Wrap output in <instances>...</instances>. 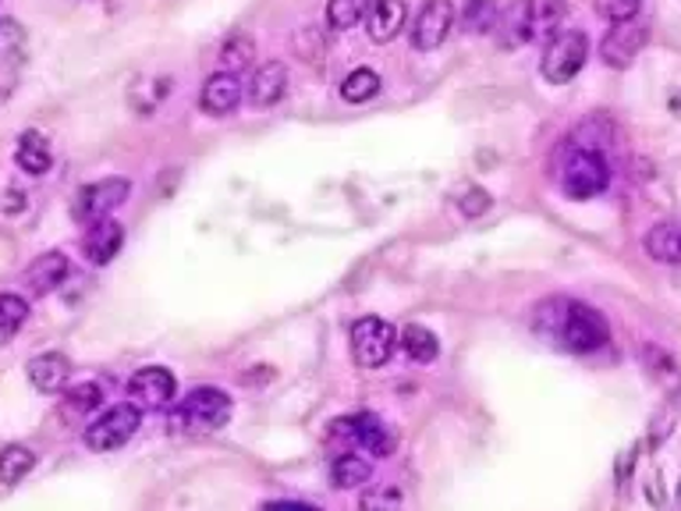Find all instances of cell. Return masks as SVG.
I'll return each instance as SVG.
<instances>
[{
    "label": "cell",
    "instance_id": "6da1fadb",
    "mask_svg": "<svg viewBox=\"0 0 681 511\" xmlns=\"http://www.w3.org/2000/svg\"><path fill=\"white\" fill-rule=\"evenodd\" d=\"M533 327L540 338H547L554 344V349L571 352V355L597 352L611 338L608 320H603L593 306L579 303V298H565V295H554L547 303H540L533 313Z\"/></svg>",
    "mask_w": 681,
    "mask_h": 511
},
{
    "label": "cell",
    "instance_id": "7a4b0ae2",
    "mask_svg": "<svg viewBox=\"0 0 681 511\" xmlns=\"http://www.w3.org/2000/svg\"><path fill=\"white\" fill-rule=\"evenodd\" d=\"M554 182L575 203L593 200V195L608 192V185H611L608 154L593 143L568 139L554 157Z\"/></svg>",
    "mask_w": 681,
    "mask_h": 511
},
{
    "label": "cell",
    "instance_id": "3957f363",
    "mask_svg": "<svg viewBox=\"0 0 681 511\" xmlns=\"http://www.w3.org/2000/svg\"><path fill=\"white\" fill-rule=\"evenodd\" d=\"M231 412H235V405L220 387H195L178 401L174 427L185 433H217L220 427H227Z\"/></svg>",
    "mask_w": 681,
    "mask_h": 511
},
{
    "label": "cell",
    "instance_id": "277c9868",
    "mask_svg": "<svg viewBox=\"0 0 681 511\" xmlns=\"http://www.w3.org/2000/svg\"><path fill=\"white\" fill-rule=\"evenodd\" d=\"M586 57H589V36L582 29H561V33L547 39L540 71L551 86H565L582 71Z\"/></svg>",
    "mask_w": 681,
    "mask_h": 511
},
{
    "label": "cell",
    "instance_id": "5b68a950",
    "mask_svg": "<svg viewBox=\"0 0 681 511\" xmlns=\"http://www.w3.org/2000/svg\"><path fill=\"white\" fill-rule=\"evenodd\" d=\"M398 344V330L381 317H362L352 323V359L362 370H381L390 363Z\"/></svg>",
    "mask_w": 681,
    "mask_h": 511
},
{
    "label": "cell",
    "instance_id": "8992f818",
    "mask_svg": "<svg viewBox=\"0 0 681 511\" xmlns=\"http://www.w3.org/2000/svg\"><path fill=\"white\" fill-rule=\"evenodd\" d=\"M139 423H143V409H135L132 401L114 405V409L103 412L97 423L86 427V447L97 451V455H107V451L125 447L135 438Z\"/></svg>",
    "mask_w": 681,
    "mask_h": 511
},
{
    "label": "cell",
    "instance_id": "52a82bcc",
    "mask_svg": "<svg viewBox=\"0 0 681 511\" xmlns=\"http://www.w3.org/2000/svg\"><path fill=\"white\" fill-rule=\"evenodd\" d=\"M330 441L362 447L376 458H387L390 451H395V438H390V430L384 427V419L373 412H355V416L338 419V423H330Z\"/></svg>",
    "mask_w": 681,
    "mask_h": 511
},
{
    "label": "cell",
    "instance_id": "ba28073f",
    "mask_svg": "<svg viewBox=\"0 0 681 511\" xmlns=\"http://www.w3.org/2000/svg\"><path fill=\"white\" fill-rule=\"evenodd\" d=\"M128 192H132L128 178H100V182L79 189V195H75V217L86 224L107 220L114 209L128 200Z\"/></svg>",
    "mask_w": 681,
    "mask_h": 511
},
{
    "label": "cell",
    "instance_id": "9c48e42d",
    "mask_svg": "<svg viewBox=\"0 0 681 511\" xmlns=\"http://www.w3.org/2000/svg\"><path fill=\"white\" fill-rule=\"evenodd\" d=\"M128 398H132L135 409L160 412V409H168V405H174V398H178V381L171 377V370L146 366V370H139L128 381Z\"/></svg>",
    "mask_w": 681,
    "mask_h": 511
},
{
    "label": "cell",
    "instance_id": "30bf717a",
    "mask_svg": "<svg viewBox=\"0 0 681 511\" xmlns=\"http://www.w3.org/2000/svg\"><path fill=\"white\" fill-rule=\"evenodd\" d=\"M451 29H454V4L451 0H427L422 11L416 14L412 29H408V36H412V47L419 54H430L436 47H444Z\"/></svg>",
    "mask_w": 681,
    "mask_h": 511
},
{
    "label": "cell",
    "instance_id": "8fae6325",
    "mask_svg": "<svg viewBox=\"0 0 681 511\" xmlns=\"http://www.w3.org/2000/svg\"><path fill=\"white\" fill-rule=\"evenodd\" d=\"M649 43V25L632 19V22H617L600 43V61L608 68H628L639 50Z\"/></svg>",
    "mask_w": 681,
    "mask_h": 511
},
{
    "label": "cell",
    "instance_id": "7c38bea8",
    "mask_svg": "<svg viewBox=\"0 0 681 511\" xmlns=\"http://www.w3.org/2000/svg\"><path fill=\"white\" fill-rule=\"evenodd\" d=\"M241 100H246V86H241L238 75H231V71H214L206 79L203 93H200V107L209 117H224V114H235L241 107Z\"/></svg>",
    "mask_w": 681,
    "mask_h": 511
},
{
    "label": "cell",
    "instance_id": "4fadbf2b",
    "mask_svg": "<svg viewBox=\"0 0 681 511\" xmlns=\"http://www.w3.org/2000/svg\"><path fill=\"white\" fill-rule=\"evenodd\" d=\"M287 93V68L281 61H263L260 68L252 71V82L246 89V100L252 103L256 111H266L281 103Z\"/></svg>",
    "mask_w": 681,
    "mask_h": 511
},
{
    "label": "cell",
    "instance_id": "5bb4252c",
    "mask_svg": "<svg viewBox=\"0 0 681 511\" xmlns=\"http://www.w3.org/2000/svg\"><path fill=\"white\" fill-rule=\"evenodd\" d=\"M121 246H125V228H121V224L111 220V217L89 224V231L82 238V252L93 266H107L121 252Z\"/></svg>",
    "mask_w": 681,
    "mask_h": 511
},
{
    "label": "cell",
    "instance_id": "9a60e30c",
    "mask_svg": "<svg viewBox=\"0 0 681 511\" xmlns=\"http://www.w3.org/2000/svg\"><path fill=\"white\" fill-rule=\"evenodd\" d=\"M29 381H33V387L43 390V395H57V390H65L68 381H71L68 355H60V352L36 355L33 363H29Z\"/></svg>",
    "mask_w": 681,
    "mask_h": 511
},
{
    "label": "cell",
    "instance_id": "2e32d148",
    "mask_svg": "<svg viewBox=\"0 0 681 511\" xmlns=\"http://www.w3.org/2000/svg\"><path fill=\"white\" fill-rule=\"evenodd\" d=\"M68 270H71V263H68V256L65 252H43V256H36L33 263H29V270H25V284H29V292L33 295H47V292H54L60 281L68 277Z\"/></svg>",
    "mask_w": 681,
    "mask_h": 511
},
{
    "label": "cell",
    "instance_id": "e0dca14e",
    "mask_svg": "<svg viewBox=\"0 0 681 511\" xmlns=\"http://www.w3.org/2000/svg\"><path fill=\"white\" fill-rule=\"evenodd\" d=\"M405 19H408L405 0H376L366 19V33L373 43H390L405 29Z\"/></svg>",
    "mask_w": 681,
    "mask_h": 511
},
{
    "label": "cell",
    "instance_id": "ac0fdd59",
    "mask_svg": "<svg viewBox=\"0 0 681 511\" xmlns=\"http://www.w3.org/2000/svg\"><path fill=\"white\" fill-rule=\"evenodd\" d=\"M497 47L501 50H514L522 47V43L533 39V22H529V0H514V4L497 19Z\"/></svg>",
    "mask_w": 681,
    "mask_h": 511
},
{
    "label": "cell",
    "instance_id": "d6986e66",
    "mask_svg": "<svg viewBox=\"0 0 681 511\" xmlns=\"http://www.w3.org/2000/svg\"><path fill=\"white\" fill-rule=\"evenodd\" d=\"M14 163L25 171V174H33V178H43L50 168H54V154H50V143L43 139L39 132H22L19 135V146H14Z\"/></svg>",
    "mask_w": 681,
    "mask_h": 511
},
{
    "label": "cell",
    "instance_id": "ffe728a7",
    "mask_svg": "<svg viewBox=\"0 0 681 511\" xmlns=\"http://www.w3.org/2000/svg\"><path fill=\"white\" fill-rule=\"evenodd\" d=\"M643 249L649 260L681 266V228L678 224H657L643 235Z\"/></svg>",
    "mask_w": 681,
    "mask_h": 511
},
{
    "label": "cell",
    "instance_id": "44dd1931",
    "mask_svg": "<svg viewBox=\"0 0 681 511\" xmlns=\"http://www.w3.org/2000/svg\"><path fill=\"white\" fill-rule=\"evenodd\" d=\"M370 458L362 455H348V451H341V455L330 462V484H334L338 490H355V487H366L370 484Z\"/></svg>",
    "mask_w": 681,
    "mask_h": 511
},
{
    "label": "cell",
    "instance_id": "7402d4cb",
    "mask_svg": "<svg viewBox=\"0 0 681 511\" xmlns=\"http://www.w3.org/2000/svg\"><path fill=\"white\" fill-rule=\"evenodd\" d=\"M100 405H103V390L97 384H79L60 398V416L68 423H86V416H93Z\"/></svg>",
    "mask_w": 681,
    "mask_h": 511
},
{
    "label": "cell",
    "instance_id": "603a6c76",
    "mask_svg": "<svg viewBox=\"0 0 681 511\" xmlns=\"http://www.w3.org/2000/svg\"><path fill=\"white\" fill-rule=\"evenodd\" d=\"M401 349H405L408 359H412V363L427 366V363H433L436 355H441V341H436L433 330L419 327V323H408L401 330Z\"/></svg>",
    "mask_w": 681,
    "mask_h": 511
},
{
    "label": "cell",
    "instance_id": "cb8c5ba5",
    "mask_svg": "<svg viewBox=\"0 0 681 511\" xmlns=\"http://www.w3.org/2000/svg\"><path fill=\"white\" fill-rule=\"evenodd\" d=\"M529 22H533V39L557 36L565 22V0H529Z\"/></svg>",
    "mask_w": 681,
    "mask_h": 511
},
{
    "label": "cell",
    "instance_id": "d4e9b609",
    "mask_svg": "<svg viewBox=\"0 0 681 511\" xmlns=\"http://www.w3.org/2000/svg\"><path fill=\"white\" fill-rule=\"evenodd\" d=\"M36 469V455L22 444H8L0 451V484L4 487H14L22 484V479Z\"/></svg>",
    "mask_w": 681,
    "mask_h": 511
},
{
    "label": "cell",
    "instance_id": "484cf974",
    "mask_svg": "<svg viewBox=\"0 0 681 511\" xmlns=\"http://www.w3.org/2000/svg\"><path fill=\"white\" fill-rule=\"evenodd\" d=\"M376 0H327V25L334 33H344V29H355L362 19H370Z\"/></svg>",
    "mask_w": 681,
    "mask_h": 511
},
{
    "label": "cell",
    "instance_id": "4316f807",
    "mask_svg": "<svg viewBox=\"0 0 681 511\" xmlns=\"http://www.w3.org/2000/svg\"><path fill=\"white\" fill-rule=\"evenodd\" d=\"M252 61H256V43H252V36L235 33V36L224 39V47H220V71L238 75V71H246Z\"/></svg>",
    "mask_w": 681,
    "mask_h": 511
},
{
    "label": "cell",
    "instance_id": "83f0119b",
    "mask_svg": "<svg viewBox=\"0 0 681 511\" xmlns=\"http://www.w3.org/2000/svg\"><path fill=\"white\" fill-rule=\"evenodd\" d=\"M497 19H501V11H497L493 0H465L462 4V29L465 33H493L497 29Z\"/></svg>",
    "mask_w": 681,
    "mask_h": 511
},
{
    "label": "cell",
    "instance_id": "f1b7e54d",
    "mask_svg": "<svg viewBox=\"0 0 681 511\" xmlns=\"http://www.w3.org/2000/svg\"><path fill=\"white\" fill-rule=\"evenodd\" d=\"M405 493L398 484H366L359 493V511H401Z\"/></svg>",
    "mask_w": 681,
    "mask_h": 511
},
{
    "label": "cell",
    "instance_id": "f546056e",
    "mask_svg": "<svg viewBox=\"0 0 681 511\" xmlns=\"http://www.w3.org/2000/svg\"><path fill=\"white\" fill-rule=\"evenodd\" d=\"M29 320V303L22 295L0 292V344H8Z\"/></svg>",
    "mask_w": 681,
    "mask_h": 511
},
{
    "label": "cell",
    "instance_id": "4dcf8cb0",
    "mask_svg": "<svg viewBox=\"0 0 681 511\" xmlns=\"http://www.w3.org/2000/svg\"><path fill=\"white\" fill-rule=\"evenodd\" d=\"M381 93V75L373 68H355L348 79L341 82V100L344 103H366Z\"/></svg>",
    "mask_w": 681,
    "mask_h": 511
},
{
    "label": "cell",
    "instance_id": "1f68e13d",
    "mask_svg": "<svg viewBox=\"0 0 681 511\" xmlns=\"http://www.w3.org/2000/svg\"><path fill=\"white\" fill-rule=\"evenodd\" d=\"M643 0H597V14L600 19H608L611 25L617 22H632L635 14H639Z\"/></svg>",
    "mask_w": 681,
    "mask_h": 511
},
{
    "label": "cell",
    "instance_id": "d6a6232c",
    "mask_svg": "<svg viewBox=\"0 0 681 511\" xmlns=\"http://www.w3.org/2000/svg\"><path fill=\"white\" fill-rule=\"evenodd\" d=\"M295 50L306 57V61H320L324 57V39H320V33H316V29H298L295 33Z\"/></svg>",
    "mask_w": 681,
    "mask_h": 511
},
{
    "label": "cell",
    "instance_id": "836d02e7",
    "mask_svg": "<svg viewBox=\"0 0 681 511\" xmlns=\"http://www.w3.org/2000/svg\"><path fill=\"white\" fill-rule=\"evenodd\" d=\"M490 206H493V200H490L487 189H468L462 200H458V209H462L465 217H483Z\"/></svg>",
    "mask_w": 681,
    "mask_h": 511
},
{
    "label": "cell",
    "instance_id": "e575fe53",
    "mask_svg": "<svg viewBox=\"0 0 681 511\" xmlns=\"http://www.w3.org/2000/svg\"><path fill=\"white\" fill-rule=\"evenodd\" d=\"M263 511H320L316 504H302V501H274V504H266Z\"/></svg>",
    "mask_w": 681,
    "mask_h": 511
},
{
    "label": "cell",
    "instance_id": "d590c367",
    "mask_svg": "<svg viewBox=\"0 0 681 511\" xmlns=\"http://www.w3.org/2000/svg\"><path fill=\"white\" fill-rule=\"evenodd\" d=\"M678 504H681V484H678Z\"/></svg>",
    "mask_w": 681,
    "mask_h": 511
}]
</instances>
